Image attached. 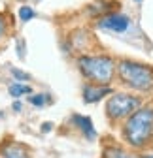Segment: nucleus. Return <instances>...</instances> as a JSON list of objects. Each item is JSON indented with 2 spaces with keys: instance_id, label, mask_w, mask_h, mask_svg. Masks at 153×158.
I'll return each mask as SVG.
<instances>
[{
  "instance_id": "f257e3e1",
  "label": "nucleus",
  "mask_w": 153,
  "mask_h": 158,
  "mask_svg": "<svg viewBox=\"0 0 153 158\" xmlns=\"http://www.w3.org/2000/svg\"><path fill=\"white\" fill-rule=\"evenodd\" d=\"M123 135L130 147L146 149L153 139V107H138L132 115H129L123 126Z\"/></svg>"
},
{
  "instance_id": "f03ea898",
  "label": "nucleus",
  "mask_w": 153,
  "mask_h": 158,
  "mask_svg": "<svg viewBox=\"0 0 153 158\" xmlns=\"http://www.w3.org/2000/svg\"><path fill=\"white\" fill-rule=\"evenodd\" d=\"M78 68L85 79L97 85H110L116 75V60L108 55H81Z\"/></svg>"
},
{
  "instance_id": "7ed1b4c3",
  "label": "nucleus",
  "mask_w": 153,
  "mask_h": 158,
  "mask_svg": "<svg viewBox=\"0 0 153 158\" xmlns=\"http://www.w3.org/2000/svg\"><path fill=\"white\" fill-rule=\"evenodd\" d=\"M117 75L121 83L138 92H153V68L134 60H119Z\"/></svg>"
},
{
  "instance_id": "20e7f679",
  "label": "nucleus",
  "mask_w": 153,
  "mask_h": 158,
  "mask_svg": "<svg viewBox=\"0 0 153 158\" xmlns=\"http://www.w3.org/2000/svg\"><path fill=\"white\" fill-rule=\"evenodd\" d=\"M140 106H142V98L117 92V94H111V98L106 102V113H108L110 118L119 121V118H125V117L132 115Z\"/></svg>"
},
{
  "instance_id": "39448f33",
  "label": "nucleus",
  "mask_w": 153,
  "mask_h": 158,
  "mask_svg": "<svg viewBox=\"0 0 153 158\" xmlns=\"http://www.w3.org/2000/svg\"><path fill=\"white\" fill-rule=\"evenodd\" d=\"M132 21L130 17L121 13V11H110L106 15H100L97 19V28L106 30V32H113V34H123L130 28Z\"/></svg>"
},
{
  "instance_id": "423d86ee",
  "label": "nucleus",
  "mask_w": 153,
  "mask_h": 158,
  "mask_svg": "<svg viewBox=\"0 0 153 158\" xmlns=\"http://www.w3.org/2000/svg\"><path fill=\"white\" fill-rule=\"evenodd\" d=\"M111 94L110 85H97V83H87L83 87V102L85 104H94L98 102L100 98Z\"/></svg>"
},
{
  "instance_id": "0eeeda50",
  "label": "nucleus",
  "mask_w": 153,
  "mask_h": 158,
  "mask_svg": "<svg viewBox=\"0 0 153 158\" xmlns=\"http://www.w3.org/2000/svg\"><path fill=\"white\" fill-rule=\"evenodd\" d=\"M72 123H74V124H78V128L85 134L87 139H94V137H97V130H94V126H93V123H91V118H89V117L74 115V117H72Z\"/></svg>"
},
{
  "instance_id": "6e6552de",
  "label": "nucleus",
  "mask_w": 153,
  "mask_h": 158,
  "mask_svg": "<svg viewBox=\"0 0 153 158\" xmlns=\"http://www.w3.org/2000/svg\"><path fill=\"white\" fill-rule=\"evenodd\" d=\"M113 6H117V2H111V0H97L94 4H91L89 6V13L91 15H106V13H110V11H113Z\"/></svg>"
},
{
  "instance_id": "1a4fd4ad",
  "label": "nucleus",
  "mask_w": 153,
  "mask_h": 158,
  "mask_svg": "<svg viewBox=\"0 0 153 158\" xmlns=\"http://www.w3.org/2000/svg\"><path fill=\"white\" fill-rule=\"evenodd\" d=\"M2 156L4 158H30L27 149L23 145H17V143H8L2 147Z\"/></svg>"
},
{
  "instance_id": "9d476101",
  "label": "nucleus",
  "mask_w": 153,
  "mask_h": 158,
  "mask_svg": "<svg viewBox=\"0 0 153 158\" xmlns=\"http://www.w3.org/2000/svg\"><path fill=\"white\" fill-rule=\"evenodd\" d=\"M102 158H138L132 152L121 149V147H106L104 152H102Z\"/></svg>"
},
{
  "instance_id": "9b49d317",
  "label": "nucleus",
  "mask_w": 153,
  "mask_h": 158,
  "mask_svg": "<svg viewBox=\"0 0 153 158\" xmlns=\"http://www.w3.org/2000/svg\"><path fill=\"white\" fill-rule=\"evenodd\" d=\"M10 94L13 98H19V96H23V94H30V87L23 85V83H13V85H10Z\"/></svg>"
},
{
  "instance_id": "f8f14e48",
  "label": "nucleus",
  "mask_w": 153,
  "mask_h": 158,
  "mask_svg": "<svg viewBox=\"0 0 153 158\" xmlns=\"http://www.w3.org/2000/svg\"><path fill=\"white\" fill-rule=\"evenodd\" d=\"M34 17H36L34 8H30V6H27V4L19 8V19H21V23H28V21H32Z\"/></svg>"
},
{
  "instance_id": "ddd939ff",
  "label": "nucleus",
  "mask_w": 153,
  "mask_h": 158,
  "mask_svg": "<svg viewBox=\"0 0 153 158\" xmlns=\"http://www.w3.org/2000/svg\"><path fill=\"white\" fill-rule=\"evenodd\" d=\"M47 100H49V96H46V94H36V96L28 98V102H30L32 106H40V107H42Z\"/></svg>"
},
{
  "instance_id": "4468645a",
  "label": "nucleus",
  "mask_w": 153,
  "mask_h": 158,
  "mask_svg": "<svg viewBox=\"0 0 153 158\" xmlns=\"http://www.w3.org/2000/svg\"><path fill=\"white\" fill-rule=\"evenodd\" d=\"M6 30H8V17L4 13H0V40L6 36Z\"/></svg>"
},
{
  "instance_id": "2eb2a0df",
  "label": "nucleus",
  "mask_w": 153,
  "mask_h": 158,
  "mask_svg": "<svg viewBox=\"0 0 153 158\" xmlns=\"http://www.w3.org/2000/svg\"><path fill=\"white\" fill-rule=\"evenodd\" d=\"M11 73H13V77L15 79H21V81H28V73H25V72H21V70H17V68H13L11 70Z\"/></svg>"
},
{
  "instance_id": "dca6fc26",
  "label": "nucleus",
  "mask_w": 153,
  "mask_h": 158,
  "mask_svg": "<svg viewBox=\"0 0 153 158\" xmlns=\"http://www.w3.org/2000/svg\"><path fill=\"white\" fill-rule=\"evenodd\" d=\"M13 109H15V111H21V102H15V104H13Z\"/></svg>"
},
{
  "instance_id": "f3484780",
  "label": "nucleus",
  "mask_w": 153,
  "mask_h": 158,
  "mask_svg": "<svg viewBox=\"0 0 153 158\" xmlns=\"http://www.w3.org/2000/svg\"><path fill=\"white\" fill-rule=\"evenodd\" d=\"M49 130H51V124L46 123V124H44V132H49Z\"/></svg>"
},
{
  "instance_id": "a211bd4d",
  "label": "nucleus",
  "mask_w": 153,
  "mask_h": 158,
  "mask_svg": "<svg viewBox=\"0 0 153 158\" xmlns=\"http://www.w3.org/2000/svg\"><path fill=\"white\" fill-rule=\"evenodd\" d=\"M144 158H153V154H151V156H144Z\"/></svg>"
},
{
  "instance_id": "6ab92c4d",
  "label": "nucleus",
  "mask_w": 153,
  "mask_h": 158,
  "mask_svg": "<svg viewBox=\"0 0 153 158\" xmlns=\"http://www.w3.org/2000/svg\"><path fill=\"white\" fill-rule=\"evenodd\" d=\"M136 2H142V0H136Z\"/></svg>"
}]
</instances>
